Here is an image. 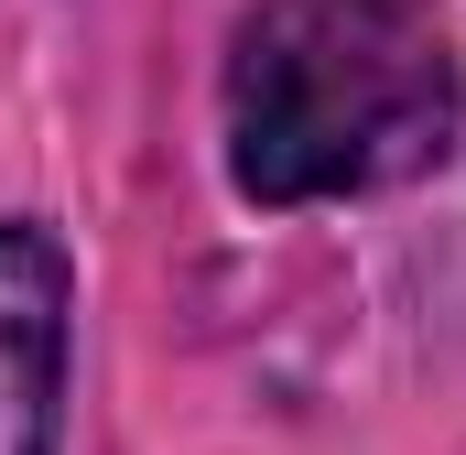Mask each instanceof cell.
<instances>
[{
  "instance_id": "obj_1",
  "label": "cell",
  "mask_w": 466,
  "mask_h": 455,
  "mask_svg": "<svg viewBox=\"0 0 466 455\" xmlns=\"http://www.w3.org/2000/svg\"><path fill=\"white\" fill-rule=\"evenodd\" d=\"M456 44L423 0H260L228 44V174L260 207L369 196L456 141Z\"/></svg>"
},
{
  "instance_id": "obj_2",
  "label": "cell",
  "mask_w": 466,
  "mask_h": 455,
  "mask_svg": "<svg viewBox=\"0 0 466 455\" xmlns=\"http://www.w3.org/2000/svg\"><path fill=\"white\" fill-rule=\"evenodd\" d=\"M66 434V249L55 228H0V455Z\"/></svg>"
}]
</instances>
